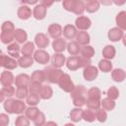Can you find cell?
Returning a JSON list of instances; mask_svg holds the SVG:
<instances>
[{
  "label": "cell",
  "mask_w": 126,
  "mask_h": 126,
  "mask_svg": "<svg viewBox=\"0 0 126 126\" xmlns=\"http://www.w3.org/2000/svg\"><path fill=\"white\" fill-rule=\"evenodd\" d=\"M48 33L52 38L57 39L60 38L61 34L63 33V29L59 24H51L48 27Z\"/></svg>",
  "instance_id": "cell-8"
},
{
  "label": "cell",
  "mask_w": 126,
  "mask_h": 126,
  "mask_svg": "<svg viewBox=\"0 0 126 126\" xmlns=\"http://www.w3.org/2000/svg\"><path fill=\"white\" fill-rule=\"evenodd\" d=\"M88 108L93 109V110H97L98 108H100L101 102L100 100H94V99H88L87 98V102H86Z\"/></svg>",
  "instance_id": "cell-45"
},
{
  "label": "cell",
  "mask_w": 126,
  "mask_h": 126,
  "mask_svg": "<svg viewBox=\"0 0 126 126\" xmlns=\"http://www.w3.org/2000/svg\"><path fill=\"white\" fill-rule=\"evenodd\" d=\"M79 61H80V68H86L87 66L91 65V59H89V58L79 56Z\"/></svg>",
  "instance_id": "cell-54"
},
{
  "label": "cell",
  "mask_w": 126,
  "mask_h": 126,
  "mask_svg": "<svg viewBox=\"0 0 126 126\" xmlns=\"http://www.w3.org/2000/svg\"><path fill=\"white\" fill-rule=\"evenodd\" d=\"M114 3H115V4H116V5H121V4H124V3H125V2H124V1H123V2H114Z\"/></svg>",
  "instance_id": "cell-59"
},
{
  "label": "cell",
  "mask_w": 126,
  "mask_h": 126,
  "mask_svg": "<svg viewBox=\"0 0 126 126\" xmlns=\"http://www.w3.org/2000/svg\"><path fill=\"white\" fill-rule=\"evenodd\" d=\"M39 109L36 108L35 106H30L29 108L26 109V116L30 119V120H34L36 118V116L39 114Z\"/></svg>",
  "instance_id": "cell-38"
},
{
  "label": "cell",
  "mask_w": 126,
  "mask_h": 126,
  "mask_svg": "<svg viewBox=\"0 0 126 126\" xmlns=\"http://www.w3.org/2000/svg\"><path fill=\"white\" fill-rule=\"evenodd\" d=\"M46 10H47V8H46L43 4L39 3V4H37V5L33 8L32 15H33V17H34L36 20H42V19H44L45 16H46Z\"/></svg>",
  "instance_id": "cell-9"
},
{
  "label": "cell",
  "mask_w": 126,
  "mask_h": 126,
  "mask_svg": "<svg viewBox=\"0 0 126 126\" xmlns=\"http://www.w3.org/2000/svg\"><path fill=\"white\" fill-rule=\"evenodd\" d=\"M81 54L83 57L91 59L94 55V49L91 45H85L81 48Z\"/></svg>",
  "instance_id": "cell-39"
},
{
  "label": "cell",
  "mask_w": 126,
  "mask_h": 126,
  "mask_svg": "<svg viewBox=\"0 0 126 126\" xmlns=\"http://www.w3.org/2000/svg\"><path fill=\"white\" fill-rule=\"evenodd\" d=\"M31 78H32V82H35V83H39V84H41L42 82H44L46 80L43 70H35L32 74Z\"/></svg>",
  "instance_id": "cell-30"
},
{
  "label": "cell",
  "mask_w": 126,
  "mask_h": 126,
  "mask_svg": "<svg viewBox=\"0 0 126 126\" xmlns=\"http://www.w3.org/2000/svg\"><path fill=\"white\" fill-rule=\"evenodd\" d=\"M62 5H63V8L66 11L73 12L74 6H75V0H65V1H63Z\"/></svg>",
  "instance_id": "cell-53"
},
{
  "label": "cell",
  "mask_w": 126,
  "mask_h": 126,
  "mask_svg": "<svg viewBox=\"0 0 126 126\" xmlns=\"http://www.w3.org/2000/svg\"><path fill=\"white\" fill-rule=\"evenodd\" d=\"M96 112V119L99 121V122H104L107 118V113H106V110L103 109V108H98L97 110H95Z\"/></svg>",
  "instance_id": "cell-49"
},
{
  "label": "cell",
  "mask_w": 126,
  "mask_h": 126,
  "mask_svg": "<svg viewBox=\"0 0 126 126\" xmlns=\"http://www.w3.org/2000/svg\"><path fill=\"white\" fill-rule=\"evenodd\" d=\"M33 51H34V44L32 41L26 42L22 46V48H21V52L25 56H32V54Z\"/></svg>",
  "instance_id": "cell-29"
},
{
  "label": "cell",
  "mask_w": 126,
  "mask_h": 126,
  "mask_svg": "<svg viewBox=\"0 0 126 126\" xmlns=\"http://www.w3.org/2000/svg\"><path fill=\"white\" fill-rule=\"evenodd\" d=\"M87 102V96H78L73 98V104L76 107H82Z\"/></svg>",
  "instance_id": "cell-52"
},
{
  "label": "cell",
  "mask_w": 126,
  "mask_h": 126,
  "mask_svg": "<svg viewBox=\"0 0 126 126\" xmlns=\"http://www.w3.org/2000/svg\"><path fill=\"white\" fill-rule=\"evenodd\" d=\"M43 71L45 74V79L51 84H58L61 77L64 75L62 70H60L59 68L53 67V66H49L45 68Z\"/></svg>",
  "instance_id": "cell-1"
},
{
  "label": "cell",
  "mask_w": 126,
  "mask_h": 126,
  "mask_svg": "<svg viewBox=\"0 0 126 126\" xmlns=\"http://www.w3.org/2000/svg\"><path fill=\"white\" fill-rule=\"evenodd\" d=\"M77 28L73 25H66L63 29V34L67 39H73L77 36Z\"/></svg>",
  "instance_id": "cell-13"
},
{
  "label": "cell",
  "mask_w": 126,
  "mask_h": 126,
  "mask_svg": "<svg viewBox=\"0 0 126 126\" xmlns=\"http://www.w3.org/2000/svg\"><path fill=\"white\" fill-rule=\"evenodd\" d=\"M13 111L16 114H21L24 111H26V104L21 99H15L14 105H13Z\"/></svg>",
  "instance_id": "cell-33"
},
{
  "label": "cell",
  "mask_w": 126,
  "mask_h": 126,
  "mask_svg": "<svg viewBox=\"0 0 126 126\" xmlns=\"http://www.w3.org/2000/svg\"><path fill=\"white\" fill-rule=\"evenodd\" d=\"M98 75V70L95 66H93V65H90V66H87L86 68H84V71H83V76L85 78L86 81H94Z\"/></svg>",
  "instance_id": "cell-4"
},
{
  "label": "cell",
  "mask_w": 126,
  "mask_h": 126,
  "mask_svg": "<svg viewBox=\"0 0 126 126\" xmlns=\"http://www.w3.org/2000/svg\"><path fill=\"white\" fill-rule=\"evenodd\" d=\"M115 22L117 28H119L122 31H126V11L119 12L115 18Z\"/></svg>",
  "instance_id": "cell-15"
},
{
  "label": "cell",
  "mask_w": 126,
  "mask_h": 126,
  "mask_svg": "<svg viewBox=\"0 0 126 126\" xmlns=\"http://www.w3.org/2000/svg\"><path fill=\"white\" fill-rule=\"evenodd\" d=\"M107 36H108L109 40H111V41H118V40H120L121 38H123L124 32H123V31L120 30L119 28H112V29L108 32Z\"/></svg>",
  "instance_id": "cell-11"
},
{
  "label": "cell",
  "mask_w": 126,
  "mask_h": 126,
  "mask_svg": "<svg viewBox=\"0 0 126 126\" xmlns=\"http://www.w3.org/2000/svg\"><path fill=\"white\" fill-rule=\"evenodd\" d=\"M122 40H123V44L126 46V34H124V36H123V39H122Z\"/></svg>",
  "instance_id": "cell-58"
},
{
  "label": "cell",
  "mask_w": 126,
  "mask_h": 126,
  "mask_svg": "<svg viewBox=\"0 0 126 126\" xmlns=\"http://www.w3.org/2000/svg\"><path fill=\"white\" fill-rule=\"evenodd\" d=\"M9 124V117L5 113L0 114V126H7Z\"/></svg>",
  "instance_id": "cell-55"
},
{
  "label": "cell",
  "mask_w": 126,
  "mask_h": 126,
  "mask_svg": "<svg viewBox=\"0 0 126 126\" xmlns=\"http://www.w3.org/2000/svg\"><path fill=\"white\" fill-rule=\"evenodd\" d=\"M99 8V2L96 0H90L85 4V9L89 13H94Z\"/></svg>",
  "instance_id": "cell-35"
},
{
  "label": "cell",
  "mask_w": 126,
  "mask_h": 126,
  "mask_svg": "<svg viewBox=\"0 0 126 126\" xmlns=\"http://www.w3.org/2000/svg\"><path fill=\"white\" fill-rule=\"evenodd\" d=\"M83 112L84 110L81 107H75L70 111V119L73 122H79L83 119Z\"/></svg>",
  "instance_id": "cell-24"
},
{
  "label": "cell",
  "mask_w": 126,
  "mask_h": 126,
  "mask_svg": "<svg viewBox=\"0 0 126 126\" xmlns=\"http://www.w3.org/2000/svg\"><path fill=\"white\" fill-rule=\"evenodd\" d=\"M65 61H66V58L61 53H55L52 56V58H51L52 66L53 67H56V68H61L65 64Z\"/></svg>",
  "instance_id": "cell-16"
},
{
  "label": "cell",
  "mask_w": 126,
  "mask_h": 126,
  "mask_svg": "<svg viewBox=\"0 0 126 126\" xmlns=\"http://www.w3.org/2000/svg\"><path fill=\"white\" fill-rule=\"evenodd\" d=\"M29 95V88L28 87H18L16 90V96L20 99L25 98Z\"/></svg>",
  "instance_id": "cell-43"
},
{
  "label": "cell",
  "mask_w": 126,
  "mask_h": 126,
  "mask_svg": "<svg viewBox=\"0 0 126 126\" xmlns=\"http://www.w3.org/2000/svg\"><path fill=\"white\" fill-rule=\"evenodd\" d=\"M39 98L40 96L38 94H30L28 96H27V99H26V102L31 105V106H35L38 102H39Z\"/></svg>",
  "instance_id": "cell-41"
},
{
  "label": "cell",
  "mask_w": 126,
  "mask_h": 126,
  "mask_svg": "<svg viewBox=\"0 0 126 126\" xmlns=\"http://www.w3.org/2000/svg\"><path fill=\"white\" fill-rule=\"evenodd\" d=\"M85 4L83 1L80 0H75V6H74V10L73 13H75L76 15H82L85 11Z\"/></svg>",
  "instance_id": "cell-42"
},
{
  "label": "cell",
  "mask_w": 126,
  "mask_h": 126,
  "mask_svg": "<svg viewBox=\"0 0 126 126\" xmlns=\"http://www.w3.org/2000/svg\"><path fill=\"white\" fill-rule=\"evenodd\" d=\"M64 126H75L74 124H72V123H67V124H65Z\"/></svg>",
  "instance_id": "cell-60"
},
{
  "label": "cell",
  "mask_w": 126,
  "mask_h": 126,
  "mask_svg": "<svg viewBox=\"0 0 126 126\" xmlns=\"http://www.w3.org/2000/svg\"><path fill=\"white\" fill-rule=\"evenodd\" d=\"M100 102H101L102 108L105 109V110L110 111V110H113L114 107H115V102H114V100H112V99H110V98H108V97L102 98V100H100Z\"/></svg>",
  "instance_id": "cell-40"
},
{
  "label": "cell",
  "mask_w": 126,
  "mask_h": 126,
  "mask_svg": "<svg viewBox=\"0 0 126 126\" xmlns=\"http://www.w3.org/2000/svg\"><path fill=\"white\" fill-rule=\"evenodd\" d=\"M58 85H59L60 89L63 90L64 92H66V93H71V92L75 89V87H76V86L74 85L73 81L71 80L70 76H69L68 74H65V73H64V75L61 77V79H60Z\"/></svg>",
  "instance_id": "cell-2"
},
{
  "label": "cell",
  "mask_w": 126,
  "mask_h": 126,
  "mask_svg": "<svg viewBox=\"0 0 126 126\" xmlns=\"http://www.w3.org/2000/svg\"><path fill=\"white\" fill-rule=\"evenodd\" d=\"M45 115L43 112H39V114L36 116V118L33 120L34 126H44L45 124Z\"/></svg>",
  "instance_id": "cell-50"
},
{
  "label": "cell",
  "mask_w": 126,
  "mask_h": 126,
  "mask_svg": "<svg viewBox=\"0 0 126 126\" xmlns=\"http://www.w3.org/2000/svg\"><path fill=\"white\" fill-rule=\"evenodd\" d=\"M44 126H58V125L55 122H53V121H48V122H46L44 124Z\"/></svg>",
  "instance_id": "cell-57"
},
{
  "label": "cell",
  "mask_w": 126,
  "mask_h": 126,
  "mask_svg": "<svg viewBox=\"0 0 126 126\" xmlns=\"http://www.w3.org/2000/svg\"><path fill=\"white\" fill-rule=\"evenodd\" d=\"M0 82H1L3 87H5V86H12V84L15 83L14 75L11 72H9V71H3L1 73Z\"/></svg>",
  "instance_id": "cell-10"
},
{
  "label": "cell",
  "mask_w": 126,
  "mask_h": 126,
  "mask_svg": "<svg viewBox=\"0 0 126 126\" xmlns=\"http://www.w3.org/2000/svg\"><path fill=\"white\" fill-rule=\"evenodd\" d=\"M76 28L81 30V31H87L88 29H90L91 25H92V22L91 20L88 18V17H85V16H80L76 19Z\"/></svg>",
  "instance_id": "cell-6"
},
{
  "label": "cell",
  "mask_w": 126,
  "mask_h": 126,
  "mask_svg": "<svg viewBox=\"0 0 126 126\" xmlns=\"http://www.w3.org/2000/svg\"><path fill=\"white\" fill-rule=\"evenodd\" d=\"M66 66L69 70L75 71L80 68V61H79V56H71L67 59L66 61Z\"/></svg>",
  "instance_id": "cell-18"
},
{
  "label": "cell",
  "mask_w": 126,
  "mask_h": 126,
  "mask_svg": "<svg viewBox=\"0 0 126 126\" xmlns=\"http://www.w3.org/2000/svg\"><path fill=\"white\" fill-rule=\"evenodd\" d=\"M87 98L88 99H94V100H100V97H101V92L98 88H91L89 91H88V94H87Z\"/></svg>",
  "instance_id": "cell-27"
},
{
  "label": "cell",
  "mask_w": 126,
  "mask_h": 126,
  "mask_svg": "<svg viewBox=\"0 0 126 126\" xmlns=\"http://www.w3.org/2000/svg\"><path fill=\"white\" fill-rule=\"evenodd\" d=\"M76 41L81 45H88V43L90 42V34L85 31H81L77 33Z\"/></svg>",
  "instance_id": "cell-19"
},
{
  "label": "cell",
  "mask_w": 126,
  "mask_h": 126,
  "mask_svg": "<svg viewBox=\"0 0 126 126\" xmlns=\"http://www.w3.org/2000/svg\"><path fill=\"white\" fill-rule=\"evenodd\" d=\"M1 30L2 32H15V27H14V24L10 21H6L2 24L1 26Z\"/></svg>",
  "instance_id": "cell-51"
},
{
  "label": "cell",
  "mask_w": 126,
  "mask_h": 126,
  "mask_svg": "<svg viewBox=\"0 0 126 126\" xmlns=\"http://www.w3.org/2000/svg\"><path fill=\"white\" fill-rule=\"evenodd\" d=\"M71 94V96L72 98H75V97H78V96H87V90L85 89V87L83 85H79V86H76L75 89L70 93Z\"/></svg>",
  "instance_id": "cell-26"
},
{
  "label": "cell",
  "mask_w": 126,
  "mask_h": 126,
  "mask_svg": "<svg viewBox=\"0 0 126 126\" xmlns=\"http://www.w3.org/2000/svg\"><path fill=\"white\" fill-rule=\"evenodd\" d=\"M15 39L17 40L18 43H24L28 39V34L24 30L17 29L15 31Z\"/></svg>",
  "instance_id": "cell-36"
},
{
  "label": "cell",
  "mask_w": 126,
  "mask_h": 126,
  "mask_svg": "<svg viewBox=\"0 0 126 126\" xmlns=\"http://www.w3.org/2000/svg\"><path fill=\"white\" fill-rule=\"evenodd\" d=\"M67 47V44H66V40L63 39V38H57V39H54L53 42H52V48L55 52L57 53H61L62 51L65 50V48Z\"/></svg>",
  "instance_id": "cell-14"
},
{
  "label": "cell",
  "mask_w": 126,
  "mask_h": 126,
  "mask_svg": "<svg viewBox=\"0 0 126 126\" xmlns=\"http://www.w3.org/2000/svg\"><path fill=\"white\" fill-rule=\"evenodd\" d=\"M118 96H119V91L116 87H110L107 90V97L108 98L115 100L116 98H118Z\"/></svg>",
  "instance_id": "cell-47"
},
{
  "label": "cell",
  "mask_w": 126,
  "mask_h": 126,
  "mask_svg": "<svg viewBox=\"0 0 126 126\" xmlns=\"http://www.w3.org/2000/svg\"><path fill=\"white\" fill-rule=\"evenodd\" d=\"M0 65L7 69V70H13L15 69L19 64H18V61H16L14 58L12 57H9L5 54H1V57H0Z\"/></svg>",
  "instance_id": "cell-3"
},
{
  "label": "cell",
  "mask_w": 126,
  "mask_h": 126,
  "mask_svg": "<svg viewBox=\"0 0 126 126\" xmlns=\"http://www.w3.org/2000/svg\"><path fill=\"white\" fill-rule=\"evenodd\" d=\"M83 119L87 122H94L95 119H96V112L95 110H93V109H86L84 110L83 112Z\"/></svg>",
  "instance_id": "cell-34"
},
{
  "label": "cell",
  "mask_w": 126,
  "mask_h": 126,
  "mask_svg": "<svg viewBox=\"0 0 126 126\" xmlns=\"http://www.w3.org/2000/svg\"><path fill=\"white\" fill-rule=\"evenodd\" d=\"M115 53H116V50H115V47L113 45H106L102 49V56L106 60L113 59L114 56H115Z\"/></svg>",
  "instance_id": "cell-23"
},
{
  "label": "cell",
  "mask_w": 126,
  "mask_h": 126,
  "mask_svg": "<svg viewBox=\"0 0 126 126\" xmlns=\"http://www.w3.org/2000/svg\"><path fill=\"white\" fill-rule=\"evenodd\" d=\"M14 101H15V99H14V98H7V99L4 101V104H3L4 109H5L8 113H10V114L14 113V111H13Z\"/></svg>",
  "instance_id": "cell-48"
},
{
  "label": "cell",
  "mask_w": 126,
  "mask_h": 126,
  "mask_svg": "<svg viewBox=\"0 0 126 126\" xmlns=\"http://www.w3.org/2000/svg\"><path fill=\"white\" fill-rule=\"evenodd\" d=\"M33 59L39 64H47L49 62V54L43 49H38L33 54Z\"/></svg>",
  "instance_id": "cell-5"
},
{
  "label": "cell",
  "mask_w": 126,
  "mask_h": 126,
  "mask_svg": "<svg viewBox=\"0 0 126 126\" xmlns=\"http://www.w3.org/2000/svg\"><path fill=\"white\" fill-rule=\"evenodd\" d=\"M41 4H43L46 8H48L49 6H51V5L53 4V2H52V1H46V0H43V1L41 2Z\"/></svg>",
  "instance_id": "cell-56"
},
{
  "label": "cell",
  "mask_w": 126,
  "mask_h": 126,
  "mask_svg": "<svg viewBox=\"0 0 126 126\" xmlns=\"http://www.w3.org/2000/svg\"><path fill=\"white\" fill-rule=\"evenodd\" d=\"M41 85L39 83H35V82H32L31 85L29 86V92L30 94H40V91H41Z\"/></svg>",
  "instance_id": "cell-44"
},
{
  "label": "cell",
  "mask_w": 126,
  "mask_h": 126,
  "mask_svg": "<svg viewBox=\"0 0 126 126\" xmlns=\"http://www.w3.org/2000/svg\"><path fill=\"white\" fill-rule=\"evenodd\" d=\"M32 83V78L27 74H20L15 79L16 87H29Z\"/></svg>",
  "instance_id": "cell-7"
},
{
  "label": "cell",
  "mask_w": 126,
  "mask_h": 126,
  "mask_svg": "<svg viewBox=\"0 0 126 126\" xmlns=\"http://www.w3.org/2000/svg\"><path fill=\"white\" fill-rule=\"evenodd\" d=\"M1 41L4 44L11 43L15 39V32H1Z\"/></svg>",
  "instance_id": "cell-32"
},
{
  "label": "cell",
  "mask_w": 126,
  "mask_h": 126,
  "mask_svg": "<svg viewBox=\"0 0 126 126\" xmlns=\"http://www.w3.org/2000/svg\"><path fill=\"white\" fill-rule=\"evenodd\" d=\"M67 50L71 55L76 56L79 52H81V46L77 41H70L67 44Z\"/></svg>",
  "instance_id": "cell-28"
},
{
  "label": "cell",
  "mask_w": 126,
  "mask_h": 126,
  "mask_svg": "<svg viewBox=\"0 0 126 126\" xmlns=\"http://www.w3.org/2000/svg\"><path fill=\"white\" fill-rule=\"evenodd\" d=\"M33 60L34 59L32 56H25V55H23L22 57L19 58L18 64L22 68H29V67H31L33 64Z\"/></svg>",
  "instance_id": "cell-25"
},
{
  "label": "cell",
  "mask_w": 126,
  "mask_h": 126,
  "mask_svg": "<svg viewBox=\"0 0 126 126\" xmlns=\"http://www.w3.org/2000/svg\"><path fill=\"white\" fill-rule=\"evenodd\" d=\"M15 125L16 126H30V119L27 116L20 115L17 117L15 121Z\"/></svg>",
  "instance_id": "cell-46"
},
{
  "label": "cell",
  "mask_w": 126,
  "mask_h": 126,
  "mask_svg": "<svg viewBox=\"0 0 126 126\" xmlns=\"http://www.w3.org/2000/svg\"><path fill=\"white\" fill-rule=\"evenodd\" d=\"M7 51H8V54L12 57V58H20V46L18 43H11L8 45L7 47Z\"/></svg>",
  "instance_id": "cell-22"
},
{
  "label": "cell",
  "mask_w": 126,
  "mask_h": 126,
  "mask_svg": "<svg viewBox=\"0 0 126 126\" xmlns=\"http://www.w3.org/2000/svg\"><path fill=\"white\" fill-rule=\"evenodd\" d=\"M15 94V88L12 86H5L0 91V101H3L5 97H11Z\"/></svg>",
  "instance_id": "cell-20"
},
{
  "label": "cell",
  "mask_w": 126,
  "mask_h": 126,
  "mask_svg": "<svg viewBox=\"0 0 126 126\" xmlns=\"http://www.w3.org/2000/svg\"><path fill=\"white\" fill-rule=\"evenodd\" d=\"M98 69L104 73H107V72H110L112 70V64L109 60H106V59H101L99 62H98Z\"/></svg>",
  "instance_id": "cell-37"
},
{
  "label": "cell",
  "mask_w": 126,
  "mask_h": 126,
  "mask_svg": "<svg viewBox=\"0 0 126 126\" xmlns=\"http://www.w3.org/2000/svg\"><path fill=\"white\" fill-rule=\"evenodd\" d=\"M111 77H112L113 81L118 82V83H121L126 78V73H125V71L123 69L117 68V69H114L111 72Z\"/></svg>",
  "instance_id": "cell-21"
},
{
  "label": "cell",
  "mask_w": 126,
  "mask_h": 126,
  "mask_svg": "<svg viewBox=\"0 0 126 126\" xmlns=\"http://www.w3.org/2000/svg\"><path fill=\"white\" fill-rule=\"evenodd\" d=\"M17 15L21 20H28L32 16V10H31V8L29 6L24 5V6L19 7Z\"/></svg>",
  "instance_id": "cell-17"
},
{
  "label": "cell",
  "mask_w": 126,
  "mask_h": 126,
  "mask_svg": "<svg viewBox=\"0 0 126 126\" xmlns=\"http://www.w3.org/2000/svg\"><path fill=\"white\" fill-rule=\"evenodd\" d=\"M52 94H53V91H52L50 86L43 85L41 87V91H40V94H39L40 98H42V99H49L52 96Z\"/></svg>",
  "instance_id": "cell-31"
},
{
  "label": "cell",
  "mask_w": 126,
  "mask_h": 126,
  "mask_svg": "<svg viewBox=\"0 0 126 126\" xmlns=\"http://www.w3.org/2000/svg\"><path fill=\"white\" fill-rule=\"evenodd\" d=\"M34 42H35V44H36L37 47H39V48H45L49 44V39H48V37L44 33L39 32V33H37L35 35Z\"/></svg>",
  "instance_id": "cell-12"
}]
</instances>
